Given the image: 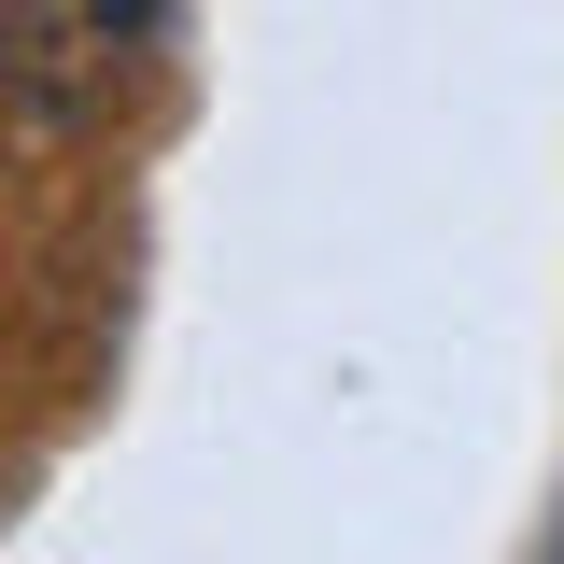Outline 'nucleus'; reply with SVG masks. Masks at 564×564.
Wrapping results in <instances>:
<instances>
[{
    "label": "nucleus",
    "mask_w": 564,
    "mask_h": 564,
    "mask_svg": "<svg viewBox=\"0 0 564 564\" xmlns=\"http://www.w3.org/2000/svg\"><path fill=\"white\" fill-rule=\"evenodd\" d=\"M170 0H0V85L29 113H99L113 85L141 70Z\"/></svg>",
    "instance_id": "nucleus-1"
}]
</instances>
